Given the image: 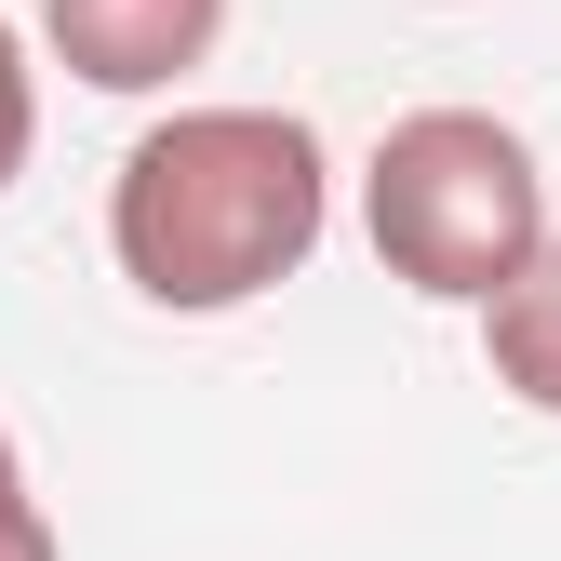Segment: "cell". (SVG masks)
<instances>
[{
  "label": "cell",
  "instance_id": "cell-5",
  "mask_svg": "<svg viewBox=\"0 0 561 561\" xmlns=\"http://www.w3.org/2000/svg\"><path fill=\"white\" fill-rule=\"evenodd\" d=\"M27 161H41V41L0 14V201L27 187Z\"/></svg>",
  "mask_w": 561,
  "mask_h": 561
},
{
  "label": "cell",
  "instance_id": "cell-3",
  "mask_svg": "<svg viewBox=\"0 0 561 561\" xmlns=\"http://www.w3.org/2000/svg\"><path fill=\"white\" fill-rule=\"evenodd\" d=\"M228 0H41V54L81 94H174L187 67H215Z\"/></svg>",
  "mask_w": 561,
  "mask_h": 561
},
{
  "label": "cell",
  "instance_id": "cell-4",
  "mask_svg": "<svg viewBox=\"0 0 561 561\" xmlns=\"http://www.w3.org/2000/svg\"><path fill=\"white\" fill-rule=\"evenodd\" d=\"M468 321H481V375H495L522 414H548V428H561V241H548L522 280H495Z\"/></svg>",
  "mask_w": 561,
  "mask_h": 561
},
{
  "label": "cell",
  "instance_id": "cell-6",
  "mask_svg": "<svg viewBox=\"0 0 561 561\" xmlns=\"http://www.w3.org/2000/svg\"><path fill=\"white\" fill-rule=\"evenodd\" d=\"M0 561H67V535H54V508H41V481H27L14 428H0Z\"/></svg>",
  "mask_w": 561,
  "mask_h": 561
},
{
  "label": "cell",
  "instance_id": "cell-1",
  "mask_svg": "<svg viewBox=\"0 0 561 561\" xmlns=\"http://www.w3.org/2000/svg\"><path fill=\"white\" fill-rule=\"evenodd\" d=\"M334 241V148L308 107H161L107 174V254L161 321H228Z\"/></svg>",
  "mask_w": 561,
  "mask_h": 561
},
{
  "label": "cell",
  "instance_id": "cell-2",
  "mask_svg": "<svg viewBox=\"0 0 561 561\" xmlns=\"http://www.w3.org/2000/svg\"><path fill=\"white\" fill-rule=\"evenodd\" d=\"M362 241L401 295L428 308H481L495 280H522L561 228H548V161L535 134L495 107H401L362 161Z\"/></svg>",
  "mask_w": 561,
  "mask_h": 561
}]
</instances>
